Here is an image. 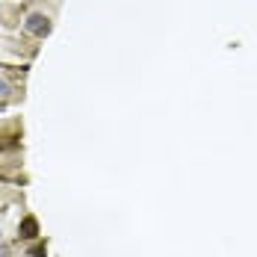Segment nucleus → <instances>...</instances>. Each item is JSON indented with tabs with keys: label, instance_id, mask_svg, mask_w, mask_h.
Returning <instances> with one entry per match:
<instances>
[{
	"label": "nucleus",
	"instance_id": "1",
	"mask_svg": "<svg viewBox=\"0 0 257 257\" xmlns=\"http://www.w3.org/2000/svg\"><path fill=\"white\" fill-rule=\"evenodd\" d=\"M24 30L33 33V36H39V39H45V36L51 33V21H48L45 15H30V18L24 21Z\"/></svg>",
	"mask_w": 257,
	"mask_h": 257
},
{
	"label": "nucleus",
	"instance_id": "2",
	"mask_svg": "<svg viewBox=\"0 0 257 257\" xmlns=\"http://www.w3.org/2000/svg\"><path fill=\"white\" fill-rule=\"evenodd\" d=\"M36 233H39V222H36L33 216H27L24 222H21V236H24V239H33Z\"/></svg>",
	"mask_w": 257,
	"mask_h": 257
},
{
	"label": "nucleus",
	"instance_id": "3",
	"mask_svg": "<svg viewBox=\"0 0 257 257\" xmlns=\"http://www.w3.org/2000/svg\"><path fill=\"white\" fill-rule=\"evenodd\" d=\"M9 92V86H6V80H0V95H6Z\"/></svg>",
	"mask_w": 257,
	"mask_h": 257
},
{
	"label": "nucleus",
	"instance_id": "4",
	"mask_svg": "<svg viewBox=\"0 0 257 257\" xmlns=\"http://www.w3.org/2000/svg\"><path fill=\"white\" fill-rule=\"evenodd\" d=\"M0 257H3V248H0Z\"/></svg>",
	"mask_w": 257,
	"mask_h": 257
}]
</instances>
